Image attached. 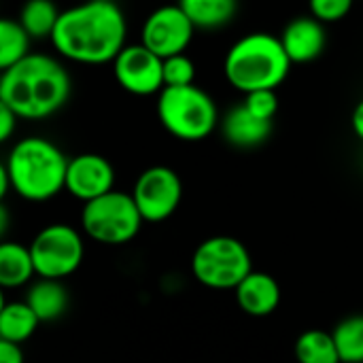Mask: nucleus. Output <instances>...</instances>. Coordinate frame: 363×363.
<instances>
[{"mask_svg": "<svg viewBox=\"0 0 363 363\" xmlns=\"http://www.w3.org/2000/svg\"><path fill=\"white\" fill-rule=\"evenodd\" d=\"M40 319L28 302H9L0 311V340L21 345L30 340L38 328Z\"/></svg>", "mask_w": 363, "mask_h": 363, "instance_id": "nucleus-18", "label": "nucleus"}, {"mask_svg": "<svg viewBox=\"0 0 363 363\" xmlns=\"http://www.w3.org/2000/svg\"><path fill=\"white\" fill-rule=\"evenodd\" d=\"M17 119H19V115L13 108H9L6 104L0 102V140H9L13 136Z\"/></svg>", "mask_w": 363, "mask_h": 363, "instance_id": "nucleus-27", "label": "nucleus"}, {"mask_svg": "<svg viewBox=\"0 0 363 363\" xmlns=\"http://www.w3.org/2000/svg\"><path fill=\"white\" fill-rule=\"evenodd\" d=\"M143 215L132 194L108 191L83 204L81 225L85 234L102 245H125L140 232Z\"/></svg>", "mask_w": 363, "mask_h": 363, "instance_id": "nucleus-7", "label": "nucleus"}, {"mask_svg": "<svg viewBox=\"0 0 363 363\" xmlns=\"http://www.w3.org/2000/svg\"><path fill=\"white\" fill-rule=\"evenodd\" d=\"M332 334L342 363H363V315L347 317Z\"/></svg>", "mask_w": 363, "mask_h": 363, "instance_id": "nucleus-23", "label": "nucleus"}, {"mask_svg": "<svg viewBox=\"0 0 363 363\" xmlns=\"http://www.w3.org/2000/svg\"><path fill=\"white\" fill-rule=\"evenodd\" d=\"M251 113H255L262 119H270L274 121V115L279 111V98H277V89H257L251 94H245V102H242Z\"/></svg>", "mask_w": 363, "mask_h": 363, "instance_id": "nucleus-25", "label": "nucleus"}, {"mask_svg": "<svg viewBox=\"0 0 363 363\" xmlns=\"http://www.w3.org/2000/svg\"><path fill=\"white\" fill-rule=\"evenodd\" d=\"M281 43L291 64H306L317 60L328 43L323 21L317 17H296L281 34Z\"/></svg>", "mask_w": 363, "mask_h": 363, "instance_id": "nucleus-13", "label": "nucleus"}, {"mask_svg": "<svg viewBox=\"0 0 363 363\" xmlns=\"http://www.w3.org/2000/svg\"><path fill=\"white\" fill-rule=\"evenodd\" d=\"M30 34L23 30L19 21L2 19L0 21V68L6 70L19 60H23L30 51Z\"/></svg>", "mask_w": 363, "mask_h": 363, "instance_id": "nucleus-22", "label": "nucleus"}, {"mask_svg": "<svg viewBox=\"0 0 363 363\" xmlns=\"http://www.w3.org/2000/svg\"><path fill=\"white\" fill-rule=\"evenodd\" d=\"M68 157L51 140L32 136L19 140L6 162L4 170L11 187L30 202H45L66 189Z\"/></svg>", "mask_w": 363, "mask_h": 363, "instance_id": "nucleus-3", "label": "nucleus"}, {"mask_svg": "<svg viewBox=\"0 0 363 363\" xmlns=\"http://www.w3.org/2000/svg\"><path fill=\"white\" fill-rule=\"evenodd\" d=\"M291 60L283 49L281 38L268 32H251L238 38L223 62L228 83L251 94L257 89H277L289 74Z\"/></svg>", "mask_w": 363, "mask_h": 363, "instance_id": "nucleus-4", "label": "nucleus"}, {"mask_svg": "<svg viewBox=\"0 0 363 363\" xmlns=\"http://www.w3.org/2000/svg\"><path fill=\"white\" fill-rule=\"evenodd\" d=\"M353 2L355 0H308V6L313 17H317L323 23H334L349 15Z\"/></svg>", "mask_w": 363, "mask_h": 363, "instance_id": "nucleus-26", "label": "nucleus"}, {"mask_svg": "<svg viewBox=\"0 0 363 363\" xmlns=\"http://www.w3.org/2000/svg\"><path fill=\"white\" fill-rule=\"evenodd\" d=\"M157 117L170 136L185 143L204 140L219 123L215 100L194 83L164 87L157 98Z\"/></svg>", "mask_w": 363, "mask_h": 363, "instance_id": "nucleus-5", "label": "nucleus"}, {"mask_svg": "<svg viewBox=\"0 0 363 363\" xmlns=\"http://www.w3.org/2000/svg\"><path fill=\"white\" fill-rule=\"evenodd\" d=\"M191 272L208 289H236L251 272L247 247L232 236H213L198 245L191 257Z\"/></svg>", "mask_w": 363, "mask_h": 363, "instance_id": "nucleus-6", "label": "nucleus"}, {"mask_svg": "<svg viewBox=\"0 0 363 363\" xmlns=\"http://www.w3.org/2000/svg\"><path fill=\"white\" fill-rule=\"evenodd\" d=\"M234 291L238 306L251 317H268L281 302V287L277 279L266 272L253 270Z\"/></svg>", "mask_w": 363, "mask_h": 363, "instance_id": "nucleus-15", "label": "nucleus"}, {"mask_svg": "<svg viewBox=\"0 0 363 363\" xmlns=\"http://www.w3.org/2000/svg\"><path fill=\"white\" fill-rule=\"evenodd\" d=\"M223 138L236 149H253L264 145L272 134V121L251 113L245 104L234 106L221 121Z\"/></svg>", "mask_w": 363, "mask_h": 363, "instance_id": "nucleus-14", "label": "nucleus"}, {"mask_svg": "<svg viewBox=\"0 0 363 363\" xmlns=\"http://www.w3.org/2000/svg\"><path fill=\"white\" fill-rule=\"evenodd\" d=\"M362 174H363V164H362Z\"/></svg>", "mask_w": 363, "mask_h": 363, "instance_id": "nucleus-31", "label": "nucleus"}, {"mask_svg": "<svg viewBox=\"0 0 363 363\" xmlns=\"http://www.w3.org/2000/svg\"><path fill=\"white\" fill-rule=\"evenodd\" d=\"M196 79V66L185 53H177L164 60V83L166 87L191 85Z\"/></svg>", "mask_w": 363, "mask_h": 363, "instance_id": "nucleus-24", "label": "nucleus"}, {"mask_svg": "<svg viewBox=\"0 0 363 363\" xmlns=\"http://www.w3.org/2000/svg\"><path fill=\"white\" fill-rule=\"evenodd\" d=\"M30 251H32L36 274L40 279H55V281H62L72 272H77L85 255L81 234L66 223H51L43 228L34 236Z\"/></svg>", "mask_w": 363, "mask_h": 363, "instance_id": "nucleus-8", "label": "nucleus"}, {"mask_svg": "<svg viewBox=\"0 0 363 363\" xmlns=\"http://www.w3.org/2000/svg\"><path fill=\"white\" fill-rule=\"evenodd\" d=\"M0 363H23L21 347L9 340H0Z\"/></svg>", "mask_w": 363, "mask_h": 363, "instance_id": "nucleus-28", "label": "nucleus"}, {"mask_svg": "<svg viewBox=\"0 0 363 363\" xmlns=\"http://www.w3.org/2000/svg\"><path fill=\"white\" fill-rule=\"evenodd\" d=\"M194 32L196 26L185 15V11L179 4H166L155 9L145 19L140 43L166 60L170 55L185 53L194 38Z\"/></svg>", "mask_w": 363, "mask_h": 363, "instance_id": "nucleus-11", "label": "nucleus"}, {"mask_svg": "<svg viewBox=\"0 0 363 363\" xmlns=\"http://www.w3.org/2000/svg\"><path fill=\"white\" fill-rule=\"evenodd\" d=\"M134 202L149 223L166 221L181 204L183 185L179 174L168 166H151L143 170L132 189Z\"/></svg>", "mask_w": 363, "mask_h": 363, "instance_id": "nucleus-9", "label": "nucleus"}, {"mask_svg": "<svg viewBox=\"0 0 363 363\" xmlns=\"http://www.w3.org/2000/svg\"><path fill=\"white\" fill-rule=\"evenodd\" d=\"M36 274L30 247L19 242L0 245V285L4 289H15L26 285Z\"/></svg>", "mask_w": 363, "mask_h": 363, "instance_id": "nucleus-17", "label": "nucleus"}, {"mask_svg": "<svg viewBox=\"0 0 363 363\" xmlns=\"http://www.w3.org/2000/svg\"><path fill=\"white\" fill-rule=\"evenodd\" d=\"M62 11H57L53 0H28L19 13V23L30 34V38H51Z\"/></svg>", "mask_w": 363, "mask_h": 363, "instance_id": "nucleus-20", "label": "nucleus"}, {"mask_svg": "<svg viewBox=\"0 0 363 363\" xmlns=\"http://www.w3.org/2000/svg\"><path fill=\"white\" fill-rule=\"evenodd\" d=\"M70 74L51 55L28 53L2 70L0 102L13 108L19 119H47L70 98Z\"/></svg>", "mask_w": 363, "mask_h": 363, "instance_id": "nucleus-2", "label": "nucleus"}, {"mask_svg": "<svg viewBox=\"0 0 363 363\" xmlns=\"http://www.w3.org/2000/svg\"><path fill=\"white\" fill-rule=\"evenodd\" d=\"M179 6L196 28L215 30L234 19L238 0H179Z\"/></svg>", "mask_w": 363, "mask_h": 363, "instance_id": "nucleus-19", "label": "nucleus"}, {"mask_svg": "<svg viewBox=\"0 0 363 363\" xmlns=\"http://www.w3.org/2000/svg\"><path fill=\"white\" fill-rule=\"evenodd\" d=\"M104 2H115V0H104Z\"/></svg>", "mask_w": 363, "mask_h": 363, "instance_id": "nucleus-30", "label": "nucleus"}, {"mask_svg": "<svg viewBox=\"0 0 363 363\" xmlns=\"http://www.w3.org/2000/svg\"><path fill=\"white\" fill-rule=\"evenodd\" d=\"M115 170L111 162L98 153H81L70 157L66 172V191L83 204L113 191Z\"/></svg>", "mask_w": 363, "mask_h": 363, "instance_id": "nucleus-12", "label": "nucleus"}, {"mask_svg": "<svg viewBox=\"0 0 363 363\" xmlns=\"http://www.w3.org/2000/svg\"><path fill=\"white\" fill-rule=\"evenodd\" d=\"M296 357L300 363H342L334 334L308 330L296 340Z\"/></svg>", "mask_w": 363, "mask_h": 363, "instance_id": "nucleus-21", "label": "nucleus"}, {"mask_svg": "<svg viewBox=\"0 0 363 363\" xmlns=\"http://www.w3.org/2000/svg\"><path fill=\"white\" fill-rule=\"evenodd\" d=\"M128 23L117 2L85 0L62 11L51 34L55 51L79 64L113 62L125 47Z\"/></svg>", "mask_w": 363, "mask_h": 363, "instance_id": "nucleus-1", "label": "nucleus"}, {"mask_svg": "<svg viewBox=\"0 0 363 363\" xmlns=\"http://www.w3.org/2000/svg\"><path fill=\"white\" fill-rule=\"evenodd\" d=\"M26 302L32 306V311L36 313L40 323H47V321H57L68 311L70 294L60 281L40 279L38 283H34L30 287Z\"/></svg>", "mask_w": 363, "mask_h": 363, "instance_id": "nucleus-16", "label": "nucleus"}, {"mask_svg": "<svg viewBox=\"0 0 363 363\" xmlns=\"http://www.w3.org/2000/svg\"><path fill=\"white\" fill-rule=\"evenodd\" d=\"M113 74L121 89L134 96H151L166 87L164 57L153 53L143 43L125 45L113 60Z\"/></svg>", "mask_w": 363, "mask_h": 363, "instance_id": "nucleus-10", "label": "nucleus"}, {"mask_svg": "<svg viewBox=\"0 0 363 363\" xmlns=\"http://www.w3.org/2000/svg\"><path fill=\"white\" fill-rule=\"evenodd\" d=\"M351 125H353V132L357 134V138L363 140V100L357 104V106H355V111H353Z\"/></svg>", "mask_w": 363, "mask_h": 363, "instance_id": "nucleus-29", "label": "nucleus"}]
</instances>
